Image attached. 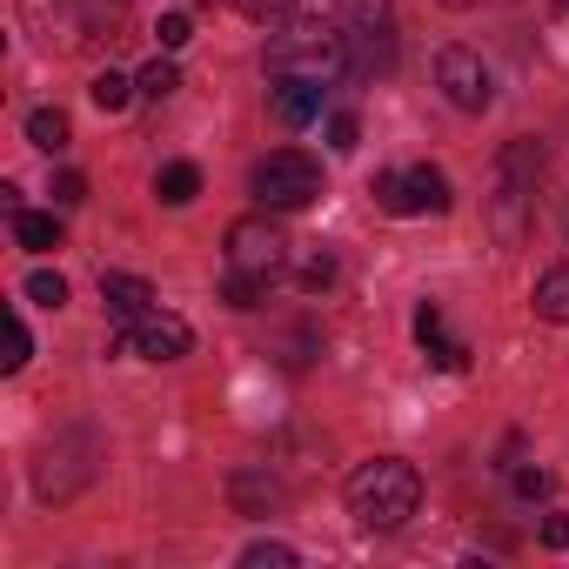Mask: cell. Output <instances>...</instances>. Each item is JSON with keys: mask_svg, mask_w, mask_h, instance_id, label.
<instances>
[{"mask_svg": "<svg viewBox=\"0 0 569 569\" xmlns=\"http://www.w3.org/2000/svg\"><path fill=\"white\" fill-rule=\"evenodd\" d=\"M356 68L349 54V34L342 21H296V28H281L268 41V74H296V81H316V88H336L342 74Z\"/></svg>", "mask_w": 569, "mask_h": 569, "instance_id": "1", "label": "cell"}, {"mask_svg": "<svg viewBox=\"0 0 569 569\" xmlns=\"http://www.w3.org/2000/svg\"><path fill=\"white\" fill-rule=\"evenodd\" d=\"M416 502H422V476L396 456H376L349 476V516L362 529H402L416 516Z\"/></svg>", "mask_w": 569, "mask_h": 569, "instance_id": "2", "label": "cell"}, {"mask_svg": "<svg viewBox=\"0 0 569 569\" xmlns=\"http://www.w3.org/2000/svg\"><path fill=\"white\" fill-rule=\"evenodd\" d=\"M248 188H254V201H261L268 214H296V208H316V201H322V168H316L302 148H274V154L254 161Z\"/></svg>", "mask_w": 569, "mask_h": 569, "instance_id": "3", "label": "cell"}, {"mask_svg": "<svg viewBox=\"0 0 569 569\" xmlns=\"http://www.w3.org/2000/svg\"><path fill=\"white\" fill-rule=\"evenodd\" d=\"M536 168H542V141H509L496 154V234L502 241H522V228H529Z\"/></svg>", "mask_w": 569, "mask_h": 569, "instance_id": "4", "label": "cell"}, {"mask_svg": "<svg viewBox=\"0 0 569 569\" xmlns=\"http://www.w3.org/2000/svg\"><path fill=\"white\" fill-rule=\"evenodd\" d=\"M228 268H241L254 281H274L281 268H289V234H281L268 214H241L228 228Z\"/></svg>", "mask_w": 569, "mask_h": 569, "instance_id": "5", "label": "cell"}, {"mask_svg": "<svg viewBox=\"0 0 569 569\" xmlns=\"http://www.w3.org/2000/svg\"><path fill=\"white\" fill-rule=\"evenodd\" d=\"M34 482H41V496H54V502H68L74 489H88V482H94V436H81V429L54 436V442L41 449Z\"/></svg>", "mask_w": 569, "mask_h": 569, "instance_id": "6", "label": "cell"}, {"mask_svg": "<svg viewBox=\"0 0 569 569\" xmlns=\"http://www.w3.org/2000/svg\"><path fill=\"white\" fill-rule=\"evenodd\" d=\"M376 201L389 214H442L449 208V174L442 168H409V174H376Z\"/></svg>", "mask_w": 569, "mask_h": 569, "instance_id": "7", "label": "cell"}, {"mask_svg": "<svg viewBox=\"0 0 569 569\" xmlns=\"http://www.w3.org/2000/svg\"><path fill=\"white\" fill-rule=\"evenodd\" d=\"M436 88H442L462 114H482V108L496 101V81H489L482 54H469V48H442V54H436Z\"/></svg>", "mask_w": 569, "mask_h": 569, "instance_id": "8", "label": "cell"}, {"mask_svg": "<svg viewBox=\"0 0 569 569\" xmlns=\"http://www.w3.org/2000/svg\"><path fill=\"white\" fill-rule=\"evenodd\" d=\"M188 349H194V329L168 309H148L141 322H128V356H141V362H181Z\"/></svg>", "mask_w": 569, "mask_h": 569, "instance_id": "9", "label": "cell"}, {"mask_svg": "<svg viewBox=\"0 0 569 569\" xmlns=\"http://www.w3.org/2000/svg\"><path fill=\"white\" fill-rule=\"evenodd\" d=\"M322 94H329V88H316V81L274 74V88H268V108H274V121H281V128H309V121L322 114Z\"/></svg>", "mask_w": 569, "mask_h": 569, "instance_id": "10", "label": "cell"}, {"mask_svg": "<svg viewBox=\"0 0 569 569\" xmlns=\"http://www.w3.org/2000/svg\"><path fill=\"white\" fill-rule=\"evenodd\" d=\"M101 302H108V316L128 329V322H141V316L154 309V289H148L141 274H121V268H114V274H101Z\"/></svg>", "mask_w": 569, "mask_h": 569, "instance_id": "11", "label": "cell"}, {"mask_svg": "<svg viewBox=\"0 0 569 569\" xmlns=\"http://www.w3.org/2000/svg\"><path fill=\"white\" fill-rule=\"evenodd\" d=\"M416 342H422V356H429L436 369H456V376L469 369V342H449V336H442V309H436V302L416 309Z\"/></svg>", "mask_w": 569, "mask_h": 569, "instance_id": "12", "label": "cell"}, {"mask_svg": "<svg viewBox=\"0 0 569 569\" xmlns=\"http://www.w3.org/2000/svg\"><path fill=\"white\" fill-rule=\"evenodd\" d=\"M154 194H161L168 208H188V201L201 194V168H194V161H168V168L154 174Z\"/></svg>", "mask_w": 569, "mask_h": 569, "instance_id": "13", "label": "cell"}, {"mask_svg": "<svg viewBox=\"0 0 569 569\" xmlns=\"http://www.w3.org/2000/svg\"><path fill=\"white\" fill-rule=\"evenodd\" d=\"M14 241L34 248V254H48V248H61V221L41 214V208H14Z\"/></svg>", "mask_w": 569, "mask_h": 569, "instance_id": "14", "label": "cell"}, {"mask_svg": "<svg viewBox=\"0 0 569 569\" xmlns=\"http://www.w3.org/2000/svg\"><path fill=\"white\" fill-rule=\"evenodd\" d=\"M536 316H542V322H569V261H556V268L536 281Z\"/></svg>", "mask_w": 569, "mask_h": 569, "instance_id": "15", "label": "cell"}, {"mask_svg": "<svg viewBox=\"0 0 569 569\" xmlns=\"http://www.w3.org/2000/svg\"><path fill=\"white\" fill-rule=\"evenodd\" d=\"M134 94H141V88H134L128 74H114V68H108V74H94V88H88V101H94L101 114H121V108H128Z\"/></svg>", "mask_w": 569, "mask_h": 569, "instance_id": "16", "label": "cell"}, {"mask_svg": "<svg viewBox=\"0 0 569 569\" xmlns=\"http://www.w3.org/2000/svg\"><path fill=\"white\" fill-rule=\"evenodd\" d=\"M28 141L48 148V154H61V148H68V114H61V108H34V114H28Z\"/></svg>", "mask_w": 569, "mask_h": 569, "instance_id": "17", "label": "cell"}, {"mask_svg": "<svg viewBox=\"0 0 569 569\" xmlns=\"http://www.w3.org/2000/svg\"><path fill=\"white\" fill-rule=\"evenodd\" d=\"M134 88H141L148 101H168V94L181 88V74H174V61H168V54H154V61L141 68V81H134Z\"/></svg>", "mask_w": 569, "mask_h": 569, "instance_id": "18", "label": "cell"}, {"mask_svg": "<svg viewBox=\"0 0 569 569\" xmlns=\"http://www.w3.org/2000/svg\"><path fill=\"white\" fill-rule=\"evenodd\" d=\"M221 296H228V309H261V296H268V281H254V274L228 268V281H221Z\"/></svg>", "mask_w": 569, "mask_h": 569, "instance_id": "19", "label": "cell"}, {"mask_svg": "<svg viewBox=\"0 0 569 569\" xmlns=\"http://www.w3.org/2000/svg\"><path fill=\"white\" fill-rule=\"evenodd\" d=\"M28 302H41V309H61V302H68V281H61L54 268H34V274H28Z\"/></svg>", "mask_w": 569, "mask_h": 569, "instance_id": "20", "label": "cell"}, {"mask_svg": "<svg viewBox=\"0 0 569 569\" xmlns=\"http://www.w3.org/2000/svg\"><path fill=\"white\" fill-rule=\"evenodd\" d=\"M241 562H248V569H289L296 549H289V542H254V549H241Z\"/></svg>", "mask_w": 569, "mask_h": 569, "instance_id": "21", "label": "cell"}, {"mask_svg": "<svg viewBox=\"0 0 569 569\" xmlns=\"http://www.w3.org/2000/svg\"><path fill=\"white\" fill-rule=\"evenodd\" d=\"M234 502L241 509H268L274 502V482L268 476H234Z\"/></svg>", "mask_w": 569, "mask_h": 569, "instance_id": "22", "label": "cell"}, {"mask_svg": "<svg viewBox=\"0 0 569 569\" xmlns=\"http://www.w3.org/2000/svg\"><path fill=\"white\" fill-rule=\"evenodd\" d=\"M296 281H302L309 296H316V289H329V281H336V254H309V261L296 268Z\"/></svg>", "mask_w": 569, "mask_h": 569, "instance_id": "23", "label": "cell"}, {"mask_svg": "<svg viewBox=\"0 0 569 569\" xmlns=\"http://www.w3.org/2000/svg\"><path fill=\"white\" fill-rule=\"evenodd\" d=\"M28 356H34V336H28V322L14 316V322H8V356H0V362H8V369H28Z\"/></svg>", "mask_w": 569, "mask_h": 569, "instance_id": "24", "label": "cell"}, {"mask_svg": "<svg viewBox=\"0 0 569 569\" xmlns=\"http://www.w3.org/2000/svg\"><path fill=\"white\" fill-rule=\"evenodd\" d=\"M154 34H161V54H174V48H188V41H194V21H188V14H161V28H154Z\"/></svg>", "mask_w": 569, "mask_h": 569, "instance_id": "25", "label": "cell"}, {"mask_svg": "<svg viewBox=\"0 0 569 569\" xmlns=\"http://www.w3.org/2000/svg\"><path fill=\"white\" fill-rule=\"evenodd\" d=\"M356 141H362V121H356V114H336V121H329V148H342V154H349Z\"/></svg>", "mask_w": 569, "mask_h": 569, "instance_id": "26", "label": "cell"}, {"mask_svg": "<svg viewBox=\"0 0 569 569\" xmlns=\"http://www.w3.org/2000/svg\"><path fill=\"white\" fill-rule=\"evenodd\" d=\"M234 8H241L248 21H281V14H289V0H234Z\"/></svg>", "mask_w": 569, "mask_h": 569, "instance_id": "27", "label": "cell"}, {"mask_svg": "<svg viewBox=\"0 0 569 569\" xmlns=\"http://www.w3.org/2000/svg\"><path fill=\"white\" fill-rule=\"evenodd\" d=\"M54 201H61V208L88 201V181H81V174H61V181H54Z\"/></svg>", "mask_w": 569, "mask_h": 569, "instance_id": "28", "label": "cell"}, {"mask_svg": "<svg viewBox=\"0 0 569 569\" xmlns=\"http://www.w3.org/2000/svg\"><path fill=\"white\" fill-rule=\"evenodd\" d=\"M516 496H529V502L549 496V476H542V469H516Z\"/></svg>", "mask_w": 569, "mask_h": 569, "instance_id": "29", "label": "cell"}, {"mask_svg": "<svg viewBox=\"0 0 569 569\" xmlns=\"http://www.w3.org/2000/svg\"><path fill=\"white\" fill-rule=\"evenodd\" d=\"M542 542L549 549H569V516H542Z\"/></svg>", "mask_w": 569, "mask_h": 569, "instance_id": "30", "label": "cell"}, {"mask_svg": "<svg viewBox=\"0 0 569 569\" xmlns=\"http://www.w3.org/2000/svg\"><path fill=\"white\" fill-rule=\"evenodd\" d=\"M442 8H476V0H442Z\"/></svg>", "mask_w": 569, "mask_h": 569, "instance_id": "31", "label": "cell"}, {"mask_svg": "<svg viewBox=\"0 0 569 569\" xmlns=\"http://www.w3.org/2000/svg\"><path fill=\"white\" fill-rule=\"evenodd\" d=\"M562 8H569V0H562Z\"/></svg>", "mask_w": 569, "mask_h": 569, "instance_id": "32", "label": "cell"}]
</instances>
